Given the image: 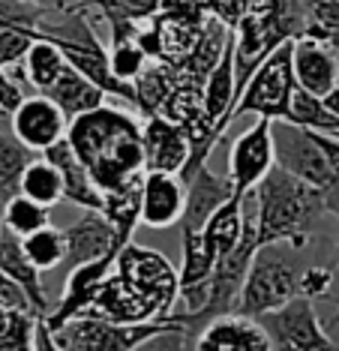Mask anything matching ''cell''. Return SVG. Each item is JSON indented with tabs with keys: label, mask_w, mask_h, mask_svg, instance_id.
I'll return each mask as SVG.
<instances>
[{
	"label": "cell",
	"mask_w": 339,
	"mask_h": 351,
	"mask_svg": "<svg viewBox=\"0 0 339 351\" xmlns=\"http://www.w3.org/2000/svg\"><path fill=\"white\" fill-rule=\"evenodd\" d=\"M292 43L285 39L253 69L246 84L240 87L237 99L231 106V121L240 114H255V117H285L288 114V99L294 90V73H292Z\"/></svg>",
	"instance_id": "cell-4"
},
{
	"label": "cell",
	"mask_w": 339,
	"mask_h": 351,
	"mask_svg": "<svg viewBox=\"0 0 339 351\" xmlns=\"http://www.w3.org/2000/svg\"><path fill=\"white\" fill-rule=\"evenodd\" d=\"M0 274L6 279H12V282L27 294L30 306H34L39 315L48 313V294L43 289V276H39L43 270L27 258V252H24V246H21V237L6 228H0Z\"/></svg>",
	"instance_id": "cell-19"
},
{
	"label": "cell",
	"mask_w": 339,
	"mask_h": 351,
	"mask_svg": "<svg viewBox=\"0 0 339 351\" xmlns=\"http://www.w3.org/2000/svg\"><path fill=\"white\" fill-rule=\"evenodd\" d=\"M261 330L268 333V342L273 351L294 348V351H327L336 348L334 339L318 322L316 303L306 294H294L285 303L268 309V313L255 315Z\"/></svg>",
	"instance_id": "cell-6"
},
{
	"label": "cell",
	"mask_w": 339,
	"mask_h": 351,
	"mask_svg": "<svg viewBox=\"0 0 339 351\" xmlns=\"http://www.w3.org/2000/svg\"><path fill=\"white\" fill-rule=\"evenodd\" d=\"M196 10H201V12H213V6H216V0H189Z\"/></svg>",
	"instance_id": "cell-34"
},
{
	"label": "cell",
	"mask_w": 339,
	"mask_h": 351,
	"mask_svg": "<svg viewBox=\"0 0 339 351\" xmlns=\"http://www.w3.org/2000/svg\"><path fill=\"white\" fill-rule=\"evenodd\" d=\"M63 66H67L63 51L51 43V39H45L39 34L34 43H30L27 54L21 58V82H27L36 93H43L45 87L63 73Z\"/></svg>",
	"instance_id": "cell-21"
},
{
	"label": "cell",
	"mask_w": 339,
	"mask_h": 351,
	"mask_svg": "<svg viewBox=\"0 0 339 351\" xmlns=\"http://www.w3.org/2000/svg\"><path fill=\"white\" fill-rule=\"evenodd\" d=\"M270 135H273V165H279L282 171L294 174V178L312 183L318 189H327L334 180H339L330 171L312 130L297 126L285 121V117H277V121H270Z\"/></svg>",
	"instance_id": "cell-7"
},
{
	"label": "cell",
	"mask_w": 339,
	"mask_h": 351,
	"mask_svg": "<svg viewBox=\"0 0 339 351\" xmlns=\"http://www.w3.org/2000/svg\"><path fill=\"white\" fill-rule=\"evenodd\" d=\"M67 141L87 165L102 195L120 193V189L141 180V123L129 111L100 102L96 108L69 117Z\"/></svg>",
	"instance_id": "cell-1"
},
{
	"label": "cell",
	"mask_w": 339,
	"mask_h": 351,
	"mask_svg": "<svg viewBox=\"0 0 339 351\" xmlns=\"http://www.w3.org/2000/svg\"><path fill=\"white\" fill-rule=\"evenodd\" d=\"M336 261H339V241H336ZM334 324H339V309H336V315H334Z\"/></svg>",
	"instance_id": "cell-35"
},
{
	"label": "cell",
	"mask_w": 339,
	"mask_h": 351,
	"mask_svg": "<svg viewBox=\"0 0 339 351\" xmlns=\"http://www.w3.org/2000/svg\"><path fill=\"white\" fill-rule=\"evenodd\" d=\"M10 123L12 135L24 147L43 154L45 147H51L54 141L67 135L69 117L54 99H48L45 93H36V97H21L19 106L10 111Z\"/></svg>",
	"instance_id": "cell-9"
},
{
	"label": "cell",
	"mask_w": 339,
	"mask_h": 351,
	"mask_svg": "<svg viewBox=\"0 0 339 351\" xmlns=\"http://www.w3.org/2000/svg\"><path fill=\"white\" fill-rule=\"evenodd\" d=\"M21 97L24 93H21L19 82H15V78L0 66V114H10V111L21 102Z\"/></svg>",
	"instance_id": "cell-31"
},
{
	"label": "cell",
	"mask_w": 339,
	"mask_h": 351,
	"mask_svg": "<svg viewBox=\"0 0 339 351\" xmlns=\"http://www.w3.org/2000/svg\"><path fill=\"white\" fill-rule=\"evenodd\" d=\"M34 150L24 147L15 135L0 132V202H6L10 195L19 193V180L24 165L30 162Z\"/></svg>",
	"instance_id": "cell-26"
},
{
	"label": "cell",
	"mask_w": 339,
	"mask_h": 351,
	"mask_svg": "<svg viewBox=\"0 0 339 351\" xmlns=\"http://www.w3.org/2000/svg\"><path fill=\"white\" fill-rule=\"evenodd\" d=\"M180 333L187 348V330L183 324L172 322L168 315L153 322H111L102 315H75L58 330H51L54 351H135L159 337Z\"/></svg>",
	"instance_id": "cell-3"
},
{
	"label": "cell",
	"mask_w": 339,
	"mask_h": 351,
	"mask_svg": "<svg viewBox=\"0 0 339 351\" xmlns=\"http://www.w3.org/2000/svg\"><path fill=\"white\" fill-rule=\"evenodd\" d=\"M21 246L27 252V258L34 261L39 270H54L67 258V237H63V228H54L51 222L30 234L21 237Z\"/></svg>",
	"instance_id": "cell-24"
},
{
	"label": "cell",
	"mask_w": 339,
	"mask_h": 351,
	"mask_svg": "<svg viewBox=\"0 0 339 351\" xmlns=\"http://www.w3.org/2000/svg\"><path fill=\"white\" fill-rule=\"evenodd\" d=\"M255 198V234L258 246L279 243L303 250L316 222L325 217V193L312 183L270 165L268 174L249 189Z\"/></svg>",
	"instance_id": "cell-2"
},
{
	"label": "cell",
	"mask_w": 339,
	"mask_h": 351,
	"mask_svg": "<svg viewBox=\"0 0 339 351\" xmlns=\"http://www.w3.org/2000/svg\"><path fill=\"white\" fill-rule=\"evenodd\" d=\"M180 180L187 186V202H183V213L177 219V228H180V234H196L211 219L216 207L225 204L234 195V186L229 178H220V174L211 171L207 159L198 162L192 171H187Z\"/></svg>",
	"instance_id": "cell-11"
},
{
	"label": "cell",
	"mask_w": 339,
	"mask_h": 351,
	"mask_svg": "<svg viewBox=\"0 0 339 351\" xmlns=\"http://www.w3.org/2000/svg\"><path fill=\"white\" fill-rule=\"evenodd\" d=\"M312 135H316V141H318L321 154H325V159H327L330 171L339 178V135H334V132H316V130H312Z\"/></svg>",
	"instance_id": "cell-32"
},
{
	"label": "cell",
	"mask_w": 339,
	"mask_h": 351,
	"mask_svg": "<svg viewBox=\"0 0 339 351\" xmlns=\"http://www.w3.org/2000/svg\"><path fill=\"white\" fill-rule=\"evenodd\" d=\"M297 276H301V270H294L292 261L279 252V243L258 246L253 261H249L244 289H240L237 313L255 318L285 303L297 294Z\"/></svg>",
	"instance_id": "cell-5"
},
{
	"label": "cell",
	"mask_w": 339,
	"mask_h": 351,
	"mask_svg": "<svg viewBox=\"0 0 339 351\" xmlns=\"http://www.w3.org/2000/svg\"><path fill=\"white\" fill-rule=\"evenodd\" d=\"M192 348H220V351H268V333L258 318L244 313H225L207 322L192 339Z\"/></svg>",
	"instance_id": "cell-17"
},
{
	"label": "cell",
	"mask_w": 339,
	"mask_h": 351,
	"mask_svg": "<svg viewBox=\"0 0 339 351\" xmlns=\"http://www.w3.org/2000/svg\"><path fill=\"white\" fill-rule=\"evenodd\" d=\"M334 285V270L327 267H306L297 276V294H306V298H325Z\"/></svg>",
	"instance_id": "cell-30"
},
{
	"label": "cell",
	"mask_w": 339,
	"mask_h": 351,
	"mask_svg": "<svg viewBox=\"0 0 339 351\" xmlns=\"http://www.w3.org/2000/svg\"><path fill=\"white\" fill-rule=\"evenodd\" d=\"M108 63H111V73L120 82L132 84L148 69V54H144V49L132 36H124V39H115V49L108 51Z\"/></svg>",
	"instance_id": "cell-28"
},
{
	"label": "cell",
	"mask_w": 339,
	"mask_h": 351,
	"mask_svg": "<svg viewBox=\"0 0 339 351\" xmlns=\"http://www.w3.org/2000/svg\"><path fill=\"white\" fill-rule=\"evenodd\" d=\"M36 36H39L36 27L0 19V66L10 69L15 63H21V58L27 54L30 43H34Z\"/></svg>",
	"instance_id": "cell-29"
},
{
	"label": "cell",
	"mask_w": 339,
	"mask_h": 351,
	"mask_svg": "<svg viewBox=\"0 0 339 351\" xmlns=\"http://www.w3.org/2000/svg\"><path fill=\"white\" fill-rule=\"evenodd\" d=\"M303 3H306L303 34L327 43L339 58V0H303Z\"/></svg>",
	"instance_id": "cell-27"
},
{
	"label": "cell",
	"mask_w": 339,
	"mask_h": 351,
	"mask_svg": "<svg viewBox=\"0 0 339 351\" xmlns=\"http://www.w3.org/2000/svg\"><path fill=\"white\" fill-rule=\"evenodd\" d=\"M273 165V135L270 117H255L244 135H237L229 154V180L234 195H246Z\"/></svg>",
	"instance_id": "cell-10"
},
{
	"label": "cell",
	"mask_w": 339,
	"mask_h": 351,
	"mask_svg": "<svg viewBox=\"0 0 339 351\" xmlns=\"http://www.w3.org/2000/svg\"><path fill=\"white\" fill-rule=\"evenodd\" d=\"M48 222H51L48 219V207L34 202V198L15 193L3 202V228L12 231V234L24 237V234H30V231L48 226Z\"/></svg>",
	"instance_id": "cell-25"
},
{
	"label": "cell",
	"mask_w": 339,
	"mask_h": 351,
	"mask_svg": "<svg viewBox=\"0 0 339 351\" xmlns=\"http://www.w3.org/2000/svg\"><path fill=\"white\" fill-rule=\"evenodd\" d=\"M19 193L34 198L43 207L51 210L54 204L63 202V178L60 171L54 169V162H48V159H30L27 165H24L21 171V180H19Z\"/></svg>",
	"instance_id": "cell-22"
},
{
	"label": "cell",
	"mask_w": 339,
	"mask_h": 351,
	"mask_svg": "<svg viewBox=\"0 0 339 351\" xmlns=\"http://www.w3.org/2000/svg\"><path fill=\"white\" fill-rule=\"evenodd\" d=\"M43 156L48 162H54V169L63 178V202H72L87 210H102V189L96 186V180L91 178L87 165L78 159V154L72 150V145L63 135L60 141H54L51 147L43 150Z\"/></svg>",
	"instance_id": "cell-18"
},
{
	"label": "cell",
	"mask_w": 339,
	"mask_h": 351,
	"mask_svg": "<svg viewBox=\"0 0 339 351\" xmlns=\"http://www.w3.org/2000/svg\"><path fill=\"white\" fill-rule=\"evenodd\" d=\"M27 3L39 6L45 12H67V10H78V6H96L100 0H27Z\"/></svg>",
	"instance_id": "cell-33"
},
{
	"label": "cell",
	"mask_w": 339,
	"mask_h": 351,
	"mask_svg": "<svg viewBox=\"0 0 339 351\" xmlns=\"http://www.w3.org/2000/svg\"><path fill=\"white\" fill-rule=\"evenodd\" d=\"M187 202V186H183L177 171H144L139 189V222L148 228H172L177 226Z\"/></svg>",
	"instance_id": "cell-12"
},
{
	"label": "cell",
	"mask_w": 339,
	"mask_h": 351,
	"mask_svg": "<svg viewBox=\"0 0 339 351\" xmlns=\"http://www.w3.org/2000/svg\"><path fill=\"white\" fill-rule=\"evenodd\" d=\"M115 267H117L120 276L129 279V282L135 285V289H141L144 294H150V298L159 303L163 315H168V309H172V303L177 298L180 282H177V270L168 265L165 255H159L156 250L135 246L132 241H129L124 250L117 252Z\"/></svg>",
	"instance_id": "cell-8"
},
{
	"label": "cell",
	"mask_w": 339,
	"mask_h": 351,
	"mask_svg": "<svg viewBox=\"0 0 339 351\" xmlns=\"http://www.w3.org/2000/svg\"><path fill=\"white\" fill-rule=\"evenodd\" d=\"M285 121L306 126V130H316V132H339V117L325 106V97H316V93L303 90L297 84L292 90V99H288Z\"/></svg>",
	"instance_id": "cell-23"
},
{
	"label": "cell",
	"mask_w": 339,
	"mask_h": 351,
	"mask_svg": "<svg viewBox=\"0 0 339 351\" xmlns=\"http://www.w3.org/2000/svg\"><path fill=\"white\" fill-rule=\"evenodd\" d=\"M63 237H67V258L72 267L84 265V261L102 258L108 252H120L124 243L117 241V228L102 210H87L78 222H72L69 228H63Z\"/></svg>",
	"instance_id": "cell-16"
},
{
	"label": "cell",
	"mask_w": 339,
	"mask_h": 351,
	"mask_svg": "<svg viewBox=\"0 0 339 351\" xmlns=\"http://www.w3.org/2000/svg\"><path fill=\"white\" fill-rule=\"evenodd\" d=\"M192 135L183 123H174L163 114H150L141 126L144 171H180L189 156Z\"/></svg>",
	"instance_id": "cell-14"
},
{
	"label": "cell",
	"mask_w": 339,
	"mask_h": 351,
	"mask_svg": "<svg viewBox=\"0 0 339 351\" xmlns=\"http://www.w3.org/2000/svg\"><path fill=\"white\" fill-rule=\"evenodd\" d=\"M292 73L297 87L316 93V97H327L339 84V58L327 43L301 34L292 43Z\"/></svg>",
	"instance_id": "cell-15"
},
{
	"label": "cell",
	"mask_w": 339,
	"mask_h": 351,
	"mask_svg": "<svg viewBox=\"0 0 339 351\" xmlns=\"http://www.w3.org/2000/svg\"><path fill=\"white\" fill-rule=\"evenodd\" d=\"M43 93L48 99L58 102V106L67 111V117H75V114H82V111H91V108H96L102 99H106V93H102L87 75L78 73L75 66H69V63L63 66V73L54 78Z\"/></svg>",
	"instance_id": "cell-20"
},
{
	"label": "cell",
	"mask_w": 339,
	"mask_h": 351,
	"mask_svg": "<svg viewBox=\"0 0 339 351\" xmlns=\"http://www.w3.org/2000/svg\"><path fill=\"white\" fill-rule=\"evenodd\" d=\"M115 252L102 255V258H93V261H84V265H75L69 270L67 276V289H63V298L60 303L51 309V313H45V324L48 330H58L60 324H67L69 318L75 315H84L87 309L93 306V298L96 291H100L102 279L111 274V267H115Z\"/></svg>",
	"instance_id": "cell-13"
}]
</instances>
